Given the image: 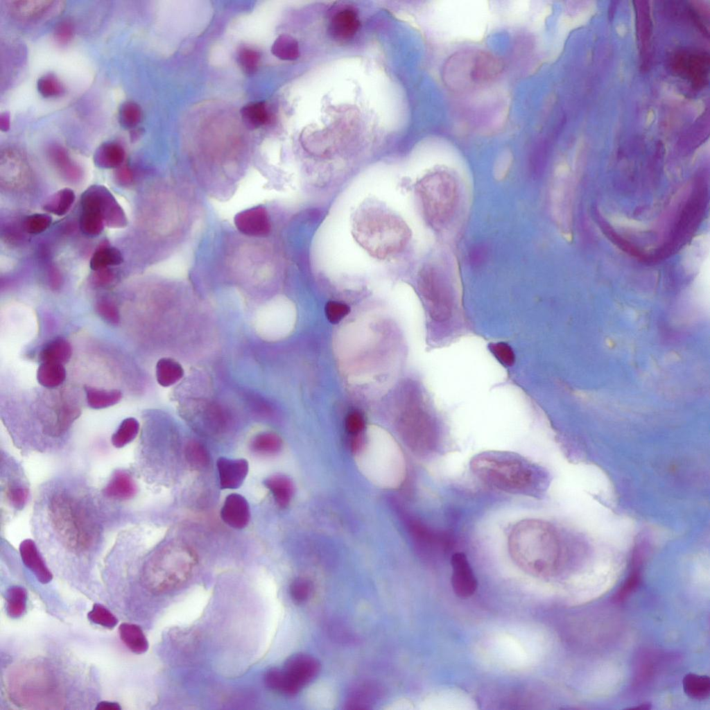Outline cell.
Instances as JSON below:
<instances>
[{"label":"cell","mask_w":710,"mask_h":710,"mask_svg":"<svg viewBox=\"0 0 710 710\" xmlns=\"http://www.w3.org/2000/svg\"><path fill=\"white\" fill-rule=\"evenodd\" d=\"M80 485L63 479L44 486L33 518L37 538H51L76 553L97 546L103 538V513Z\"/></svg>","instance_id":"obj_1"},{"label":"cell","mask_w":710,"mask_h":710,"mask_svg":"<svg viewBox=\"0 0 710 710\" xmlns=\"http://www.w3.org/2000/svg\"><path fill=\"white\" fill-rule=\"evenodd\" d=\"M470 468L479 480L492 488L534 499H542L551 482L544 467L512 451H482L471 458Z\"/></svg>","instance_id":"obj_2"},{"label":"cell","mask_w":710,"mask_h":710,"mask_svg":"<svg viewBox=\"0 0 710 710\" xmlns=\"http://www.w3.org/2000/svg\"><path fill=\"white\" fill-rule=\"evenodd\" d=\"M354 459L362 475L374 485L385 490L397 489L406 477L403 451L390 433L371 425L357 447Z\"/></svg>","instance_id":"obj_3"},{"label":"cell","mask_w":710,"mask_h":710,"mask_svg":"<svg viewBox=\"0 0 710 710\" xmlns=\"http://www.w3.org/2000/svg\"><path fill=\"white\" fill-rule=\"evenodd\" d=\"M561 534L544 520L526 519L517 521L508 536L512 559L525 570L543 573L557 563L562 548Z\"/></svg>","instance_id":"obj_4"},{"label":"cell","mask_w":710,"mask_h":710,"mask_svg":"<svg viewBox=\"0 0 710 710\" xmlns=\"http://www.w3.org/2000/svg\"><path fill=\"white\" fill-rule=\"evenodd\" d=\"M421 186L428 222L437 231H452L465 209L464 185L458 173L447 167L438 168L423 180Z\"/></svg>","instance_id":"obj_5"},{"label":"cell","mask_w":710,"mask_h":710,"mask_svg":"<svg viewBox=\"0 0 710 710\" xmlns=\"http://www.w3.org/2000/svg\"><path fill=\"white\" fill-rule=\"evenodd\" d=\"M196 557L187 548H166L155 553L145 563L141 575L145 587L153 594L166 593L190 578Z\"/></svg>","instance_id":"obj_6"},{"label":"cell","mask_w":710,"mask_h":710,"mask_svg":"<svg viewBox=\"0 0 710 710\" xmlns=\"http://www.w3.org/2000/svg\"><path fill=\"white\" fill-rule=\"evenodd\" d=\"M457 261L451 254L431 263L422 272L420 290L426 309L435 321L449 320L454 305L453 279Z\"/></svg>","instance_id":"obj_7"},{"label":"cell","mask_w":710,"mask_h":710,"mask_svg":"<svg viewBox=\"0 0 710 710\" xmlns=\"http://www.w3.org/2000/svg\"><path fill=\"white\" fill-rule=\"evenodd\" d=\"M501 70L499 60L493 55L483 52H465L449 60L444 78L451 88L464 90L492 80Z\"/></svg>","instance_id":"obj_8"},{"label":"cell","mask_w":710,"mask_h":710,"mask_svg":"<svg viewBox=\"0 0 710 710\" xmlns=\"http://www.w3.org/2000/svg\"><path fill=\"white\" fill-rule=\"evenodd\" d=\"M568 164L558 163L555 167L550 184L549 199L553 218L561 235L570 241L572 220L573 178Z\"/></svg>","instance_id":"obj_9"},{"label":"cell","mask_w":710,"mask_h":710,"mask_svg":"<svg viewBox=\"0 0 710 710\" xmlns=\"http://www.w3.org/2000/svg\"><path fill=\"white\" fill-rule=\"evenodd\" d=\"M80 202L82 210L97 212L109 227L122 228L128 225L123 209L112 193L103 185L94 184L88 187L82 194Z\"/></svg>","instance_id":"obj_10"},{"label":"cell","mask_w":710,"mask_h":710,"mask_svg":"<svg viewBox=\"0 0 710 710\" xmlns=\"http://www.w3.org/2000/svg\"><path fill=\"white\" fill-rule=\"evenodd\" d=\"M6 460L5 480L1 479V497L6 505L21 510L29 497V487L24 475L15 462Z\"/></svg>","instance_id":"obj_11"},{"label":"cell","mask_w":710,"mask_h":710,"mask_svg":"<svg viewBox=\"0 0 710 710\" xmlns=\"http://www.w3.org/2000/svg\"><path fill=\"white\" fill-rule=\"evenodd\" d=\"M319 669L320 664L314 657L302 653L290 657L282 668L297 693L317 675Z\"/></svg>","instance_id":"obj_12"},{"label":"cell","mask_w":710,"mask_h":710,"mask_svg":"<svg viewBox=\"0 0 710 710\" xmlns=\"http://www.w3.org/2000/svg\"><path fill=\"white\" fill-rule=\"evenodd\" d=\"M452 574L451 578L453 592L458 597L472 596L478 587V582L468 559L463 553H456L451 558Z\"/></svg>","instance_id":"obj_13"},{"label":"cell","mask_w":710,"mask_h":710,"mask_svg":"<svg viewBox=\"0 0 710 710\" xmlns=\"http://www.w3.org/2000/svg\"><path fill=\"white\" fill-rule=\"evenodd\" d=\"M137 489L132 474L128 469H119L111 474L101 494L112 502H126L135 496Z\"/></svg>","instance_id":"obj_14"},{"label":"cell","mask_w":710,"mask_h":710,"mask_svg":"<svg viewBox=\"0 0 710 710\" xmlns=\"http://www.w3.org/2000/svg\"><path fill=\"white\" fill-rule=\"evenodd\" d=\"M234 224L239 231L250 236H266L271 229L268 212L260 206L238 213L234 217Z\"/></svg>","instance_id":"obj_15"},{"label":"cell","mask_w":710,"mask_h":710,"mask_svg":"<svg viewBox=\"0 0 710 710\" xmlns=\"http://www.w3.org/2000/svg\"><path fill=\"white\" fill-rule=\"evenodd\" d=\"M219 485L222 490H235L241 486L249 471L248 460L220 457L216 461Z\"/></svg>","instance_id":"obj_16"},{"label":"cell","mask_w":710,"mask_h":710,"mask_svg":"<svg viewBox=\"0 0 710 710\" xmlns=\"http://www.w3.org/2000/svg\"><path fill=\"white\" fill-rule=\"evenodd\" d=\"M220 517L234 529L245 528L250 519V505L246 499L237 493L227 495L220 510Z\"/></svg>","instance_id":"obj_17"},{"label":"cell","mask_w":710,"mask_h":710,"mask_svg":"<svg viewBox=\"0 0 710 710\" xmlns=\"http://www.w3.org/2000/svg\"><path fill=\"white\" fill-rule=\"evenodd\" d=\"M19 550L23 563L32 571L40 582L47 584L52 580L53 574L33 539L23 540L20 543Z\"/></svg>","instance_id":"obj_18"},{"label":"cell","mask_w":710,"mask_h":710,"mask_svg":"<svg viewBox=\"0 0 710 710\" xmlns=\"http://www.w3.org/2000/svg\"><path fill=\"white\" fill-rule=\"evenodd\" d=\"M55 1L44 0L10 1L7 6L11 15L22 21H34L44 17L53 9Z\"/></svg>","instance_id":"obj_19"},{"label":"cell","mask_w":710,"mask_h":710,"mask_svg":"<svg viewBox=\"0 0 710 710\" xmlns=\"http://www.w3.org/2000/svg\"><path fill=\"white\" fill-rule=\"evenodd\" d=\"M709 236L701 234L695 237L686 249L683 265L688 270H700L709 260Z\"/></svg>","instance_id":"obj_20"},{"label":"cell","mask_w":710,"mask_h":710,"mask_svg":"<svg viewBox=\"0 0 710 710\" xmlns=\"http://www.w3.org/2000/svg\"><path fill=\"white\" fill-rule=\"evenodd\" d=\"M359 28L356 13L347 8L338 12L332 18L330 31L332 36L339 40L352 37Z\"/></svg>","instance_id":"obj_21"},{"label":"cell","mask_w":710,"mask_h":710,"mask_svg":"<svg viewBox=\"0 0 710 710\" xmlns=\"http://www.w3.org/2000/svg\"><path fill=\"white\" fill-rule=\"evenodd\" d=\"M125 159V151L119 144L109 142L102 144L96 150L94 161L102 168H116L121 166Z\"/></svg>","instance_id":"obj_22"},{"label":"cell","mask_w":710,"mask_h":710,"mask_svg":"<svg viewBox=\"0 0 710 710\" xmlns=\"http://www.w3.org/2000/svg\"><path fill=\"white\" fill-rule=\"evenodd\" d=\"M121 640L135 654L144 653L148 648V642L141 628L135 624L123 623L119 627Z\"/></svg>","instance_id":"obj_23"},{"label":"cell","mask_w":710,"mask_h":710,"mask_svg":"<svg viewBox=\"0 0 710 710\" xmlns=\"http://www.w3.org/2000/svg\"><path fill=\"white\" fill-rule=\"evenodd\" d=\"M72 354L70 343L64 338H57L47 343L41 350L39 357L42 363L50 362L64 364Z\"/></svg>","instance_id":"obj_24"},{"label":"cell","mask_w":710,"mask_h":710,"mask_svg":"<svg viewBox=\"0 0 710 710\" xmlns=\"http://www.w3.org/2000/svg\"><path fill=\"white\" fill-rule=\"evenodd\" d=\"M184 373L180 363L171 358H162L156 364L157 381L163 387H168L178 382L183 377Z\"/></svg>","instance_id":"obj_25"},{"label":"cell","mask_w":710,"mask_h":710,"mask_svg":"<svg viewBox=\"0 0 710 710\" xmlns=\"http://www.w3.org/2000/svg\"><path fill=\"white\" fill-rule=\"evenodd\" d=\"M66 378V370L63 364L57 363H42L37 371V382L43 387L54 388L61 385Z\"/></svg>","instance_id":"obj_26"},{"label":"cell","mask_w":710,"mask_h":710,"mask_svg":"<svg viewBox=\"0 0 710 710\" xmlns=\"http://www.w3.org/2000/svg\"><path fill=\"white\" fill-rule=\"evenodd\" d=\"M123 261L121 252L116 248L107 244L101 245L94 252L90 260V268L94 271L119 266Z\"/></svg>","instance_id":"obj_27"},{"label":"cell","mask_w":710,"mask_h":710,"mask_svg":"<svg viewBox=\"0 0 710 710\" xmlns=\"http://www.w3.org/2000/svg\"><path fill=\"white\" fill-rule=\"evenodd\" d=\"M87 404L94 409H101L117 404L122 397V393L116 389L105 390L86 386Z\"/></svg>","instance_id":"obj_28"},{"label":"cell","mask_w":710,"mask_h":710,"mask_svg":"<svg viewBox=\"0 0 710 710\" xmlns=\"http://www.w3.org/2000/svg\"><path fill=\"white\" fill-rule=\"evenodd\" d=\"M75 198L72 189H62L49 198L43 205V209L48 213L63 216L70 209Z\"/></svg>","instance_id":"obj_29"},{"label":"cell","mask_w":710,"mask_h":710,"mask_svg":"<svg viewBox=\"0 0 710 710\" xmlns=\"http://www.w3.org/2000/svg\"><path fill=\"white\" fill-rule=\"evenodd\" d=\"M685 693L691 698L703 700L710 693V679L707 675L687 674L683 679Z\"/></svg>","instance_id":"obj_30"},{"label":"cell","mask_w":710,"mask_h":710,"mask_svg":"<svg viewBox=\"0 0 710 710\" xmlns=\"http://www.w3.org/2000/svg\"><path fill=\"white\" fill-rule=\"evenodd\" d=\"M241 118L249 128H257L269 121V113L263 102L249 103L241 110Z\"/></svg>","instance_id":"obj_31"},{"label":"cell","mask_w":710,"mask_h":710,"mask_svg":"<svg viewBox=\"0 0 710 710\" xmlns=\"http://www.w3.org/2000/svg\"><path fill=\"white\" fill-rule=\"evenodd\" d=\"M6 612L13 618L22 616L26 609L27 591L20 586H12L6 592Z\"/></svg>","instance_id":"obj_32"},{"label":"cell","mask_w":710,"mask_h":710,"mask_svg":"<svg viewBox=\"0 0 710 710\" xmlns=\"http://www.w3.org/2000/svg\"><path fill=\"white\" fill-rule=\"evenodd\" d=\"M263 484L271 492L279 506L284 507L288 504L291 494V485L288 479L283 476L275 475L265 479Z\"/></svg>","instance_id":"obj_33"},{"label":"cell","mask_w":710,"mask_h":710,"mask_svg":"<svg viewBox=\"0 0 710 710\" xmlns=\"http://www.w3.org/2000/svg\"><path fill=\"white\" fill-rule=\"evenodd\" d=\"M139 430V424L134 417L124 419L111 438L112 444L122 448L133 441Z\"/></svg>","instance_id":"obj_34"},{"label":"cell","mask_w":710,"mask_h":710,"mask_svg":"<svg viewBox=\"0 0 710 710\" xmlns=\"http://www.w3.org/2000/svg\"><path fill=\"white\" fill-rule=\"evenodd\" d=\"M282 442L275 433L263 432L254 436L251 442L252 450L261 455H270L277 452Z\"/></svg>","instance_id":"obj_35"},{"label":"cell","mask_w":710,"mask_h":710,"mask_svg":"<svg viewBox=\"0 0 710 710\" xmlns=\"http://www.w3.org/2000/svg\"><path fill=\"white\" fill-rule=\"evenodd\" d=\"M185 458L189 465L196 469L206 468L210 461L207 449L198 441H191L187 444Z\"/></svg>","instance_id":"obj_36"},{"label":"cell","mask_w":710,"mask_h":710,"mask_svg":"<svg viewBox=\"0 0 710 710\" xmlns=\"http://www.w3.org/2000/svg\"><path fill=\"white\" fill-rule=\"evenodd\" d=\"M271 51L274 55L284 60H294L299 55L297 42L288 35H279L274 42Z\"/></svg>","instance_id":"obj_37"},{"label":"cell","mask_w":710,"mask_h":710,"mask_svg":"<svg viewBox=\"0 0 710 710\" xmlns=\"http://www.w3.org/2000/svg\"><path fill=\"white\" fill-rule=\"evenodd\" d=\"M105 223L101 216L97 212L89 210H82L80 218L81 231L87 236H96L103 230Z\"/></svg>","instance_id":"obj_38"},{"label":"cell","mask_w":710,"mask_h":710,"mask_svg":"<svg viewBox=\"0 0 710 710\" xmlns=\"http://www.w3.org/2000/svg\"><path fill=\"white\" fill-rule=\"evenodd\" d=\"M265 682L270 689L284 695H295L282 669H270L265 675Z\"/></svg>","instance_id":"obj_39"},{"label":"cell","mask_w":710,"mask_h":710,"mask_svg":"<svg viewBox=\"0 0 710 710\" xmlns=\"http://www.w3.org/2000/svg\"><path fill=\"white\" fill-rule=\"evenodd\" d=\"M50 157L55 166L67 177L71 179L77 177L78 170L77 166L73 164L66 151L59 147L54 146L50 149Z\"/></svg>","instance_id":"obj_40"},{"label":"cell","mask_w":710,"mask_h":710,"mask_svg":"<svg viewBox=\"0 0 710 710\" xmlns=\"http://www.w3.org/2000/svg\"><path fill=\"white\" fill-rule=\"evenodd\" d=\"M88 619L98 625L108 629L114 628L118 623L116 617L105 606L95 603L87 614Z\"/></svg>","instance_id":"obj_41"},{"label":"cell","mask_w":710,"mask_h":710,"mask_svg":"<svg viewBox=\"0 0 710 710\" xmlns=\"http://www.w3.org/2000/svg\"><path fill=\"white\" fill-rule=\"evenodd\" d=\"M141 118V110L135 103L128 101L124 103L119 110V119L125 128L136 126Z\"/></svg>","instance_id":"obj_42"},{"label":"cell","mask_w":710,"mask_h":710,"mask_svg":"<svg viewBox=\"0 0 710 710\" xmlns=\"http://www.w3.org/2000/svg\"><path fill=\"white\" fill-rule=\"evenodd\" d=\"M37 89L40 94L46 98L60 96L64 92L62 84L52 73L46 74L38 80Z\"/></svg>","instance_id":"obj_43"},{"label":"cell","mask_w":710,"mask_h":710,"mask_svg":"<svg viewBox=\"0 0 710 710\" xmlns=\"http://www.w3.org/2000/svg\"><path fill=\"white\" fill-rule=\"evenodd\" d=\"M261 55L250 48H241L237 55V60L242 70L247 73H254L259 67Z\"/></svg>","instance_id":"obj_44"},{"label":"cell","mask_w":710,"mask_h":710,"mask_svg":"<svg viewBox=\"0 0 710 710\" xmlns=\"http://www.w3.org/2000/svg\"><path fill=\"white\" fill-rule=\"evenodd\" d=\"M52 218L46 214H33L26 217L24 228L26 232L37 234L45 231L51 224Z\"/></svg>","instance_id":"obj_45"},{"label":"cell","mask_w":710,"mask_h":710,"mask_svg":"<svg viewBox=\"0 0 710 710\" xmlns=\"http://www.w3.org/2000/svg\"><path fill=\"white\" fill-rule=\"evenodd\" d=\"M513 161L512 153L509 150L501 153L496 159L493 168V175L496 180L502 181L508 176Z\"/></svg>","instance_id":"obj_46"},{"label":"cell","mask_w":710,"mask_h":710,"mask_svg":"<svg viewBox=\"0 0 710 710\" xmlns=\"http://www.w3.org/2000/svg\"><path fill=\"white\" fill-rule=\"evenodd\" d=\"M98 315L106 322L116 325L120 321L119 311L116 306L107 300H101L96 305Z\"/></svg>","instance_id":"obj_47"},{"label":"cell","mask_w":710,"mask_h":710,"mask_svg":"<svg viewBox=\"0 0 710 710\" xmlns=\"http://www.w3.org/2000/svg\"><path fill=\"white\" fill-rule=\"evenodd\" d=\"M312 589V584L309 580L297 578L291 585L290 592L295 602L302 603L309 598Z\"/></svg>","instance_id":"obj_48"},{"label":"cell","mask_w":710,"mask_h":710,"mask_svg":"<svg viewBox=\"0 0 710 710\" xmlns=\"http://www.w3.org/2000/svg\"><path fill=\"white\" fill-rule=\"evenodd\" d=\"M490 349L496 359L505 366H511L514 362V354L509 345L499 342L490 343Z\"/></svg>","instance_id":"obj_49"},{"label":"cell","mask_w":710,"mask_h":710,"mask_svg":"<svg viewBox=\"0 0 710 710\" xmlns=\"http://www.w3.org/2000/svg\"><path fill=\"white\" fill-rule=\"evenodd\" d=\"M609 220L614 225L631 231L639 232L647 229L646 225L643 223L622 216H611Z\"/></svg>","instance_id":"obj_50"},{"label":"cell","mask_w":710,"mask_h":710,"mask_svg":"<svg viewBox=\"0 0 710 710\" xmlns=\"http://www.w3.org/2000/svg\"><path fill=\"white\" fill-rule=\"evenodd\" d=\"M73 33V27L71 22L64 20L56 26L54 37L59 44H66L71 40Z\"/></svg>","instance_id":"obj_51"},{"label":"cell","mask_w":710,"mask_h":710,"mask_svg":"<svg viewBox=\"0 0 710 710\" xmlns=\"http://www.w3.org/2000/svg\"><path fill=\"white\" fill-rule=\"evenodd\" d=\"M114 274L109 268L95 271L92 277L93 283L97 286L104 287L114 280Z\"/></svg>","instance_id":"obj_52"},{"label":"cell","mask_w":710,"mask_h":710,"mask_svg":"<svg viewBox=\"0 0 710 710\" xmlns=\"http://www.w3.org/2000/svg\"><path fill=\"white\" fill-rule=\"evenodd\" d=\"M347 306L338 302H331L327 306V314L331 322H336L347 314Z\"/></svg>","instance_id":"obj_53"},{"label":"cell","mask_w":710,"mask_h":710,"mask_svg":"<svg viewBox=\"0 0 710 710\" xmlns=\"http://www.w3.org/2000/svg\"><path fill=\"white\" fill-rule=\"evenodd\" d=\"M639 582V575L637 573H633L627 579L626 582L624 584L622 589L618 594V598L621 600L626 596L630 594L638 585Z\"/></svg>","instance_id":"obj_54"},{"label":"cell","mask_w":710,"mask_h":710,"mask_svg":"<svg viewBox=\"0 0 710 710\" xmlns=\"http://www.w3.org/2000/svg\"><path fill=\"white\" fill-rule=\"evenodd\" d=\"M116 178L121 184L128 185L132 181V173L128 166H120L117 168Z\"/></svg>","instance_id":"obj_55"},{"label":"cell","mask_w":710,"mask_h":710,"mask_svg":"<svg viewBox=\"0 0 710 710\" xmlns=\"http://www.w3.org/2000/svg\"><path fill=\"white\" fill-rule=\"evenodd\" d=\"M96 709L97 710H121V707L119 704L113 702L102 701L97 704Z\"/></svg>","instance_id":"obj_56"}]
</instances>
